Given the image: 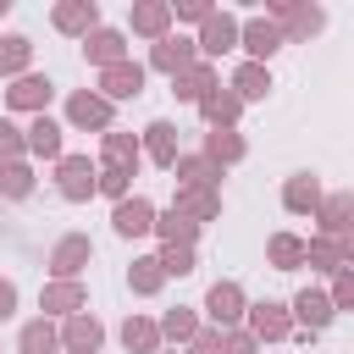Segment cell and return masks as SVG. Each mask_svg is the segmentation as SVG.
<instances>
[{
    "label": "cell",
    "instance_id": "40",
    "mask_svg": "<svg viewBox=\"0 0 354 354\" xmlns=\"http://www.w3.org/2000/svg\"><path fill=\"white\" fill-rule=\"evenodd\" d=\"M127 188H133V171H122V166H105L94 177V194H105V199H127Z\"/></svg>",
    "mask_w": 354,
    "mask_h": 354
},
{
    "label": "cell",
    "instance_id": "10",
    "mask_svg": "<svg viewBox=\"0 0 354 354\" xmlns=\"http://www.w3.org/2000/svg\"><path fill=\"white\" fill-rule=\"evenodd\" d=\"M238 44L249 50V61H260V66H266V55H277L288 39H282V28H277V22L254 17V22H238Z\"/></svg>",
    "mask_w": 354,
    "mask_h": 354
},
{
    "label": "cell",
    "instance_id": "35",
    "mask_svg": "<svg viewBox=\"0 0 354 354\" xmlns=\"http://www.w3.org/2000/svg\"><path fill=\"white\" fill-rule=\"evenodd\" d=\"M55 348H61V337H55V326H50L44 315L17 332V354H55Z\"/></svg>",
    "mask_w": 354,
    "mask_h": 354
},
{
    "label": "cell",
    "instance_id": "28",
    "mask_svg": "<svg viewBox=\"0 0 354 354\" xmlns=\"http://www.w3.org/2000/svg\"><path fill=\"white\" fill-rule=\"evenodd\" d=\"M100 155H105V166H122V171H138V160H144L138 155V138L133 133H116V127L100 138Z\"/></svg>",
    "mask_w": 354,
    "mask_h": 354
},
{
    "label": "cell",
    "instance_id": "6",
    "mask_svg": "<svg viewBox=\"0 0 354 354\" xmlns=\"http://www.w3.org/2000/svg\"><path fill=\"white\" fill-rule=\"evenodd\" d=\"M138 94H144V66H138V61H116V66L100 72V100H105V105L138 100Z\"/></svg>",
    "mask_w": 354,
    "mask_h": 354
},
{
    "label": "cell",
    "instance_id": "20",
    "mask_svg": "<svg viewBox=\"0 0 354 354\" xmlns=\"http://www.w3.org/2000/svg\"><path fill=\"white\" fill-rule=\"evenodd\" d=\"M199 155H205L210 166H232V160H243V155H249V144H243V133H232V127H210Z\"/></svg>",
    "mask_w": 354,
    "mask_h": 354
},
{
    "label": "cell",
    "instance_id": "32",
    "mask_svg": "<svg viewBox=\"0 0 354 354\" xmlns=\"http://www.w3.org/2000/svg\"><path fill=\"white\" fill-rule=\"evenodd\" d=\"M127 288H133V293H144V299H149V293H160V288H166L160 260H155V254H138V260L127 266Z\"/></svg>",
    "mask_w": 354,
    "mask_h": 354
},
{
    "label": "cell",
    "instance_id": "13",
    "mask_svg": "<svg viewBox=\"0 0 354 354\" xmlns=\"http://www.w3.org/2000/svg\"><path fill=\"white\" fill-rule=\"evenodd\" d=\"M39 310H44V315H83V310H88V288H83V282H44Z\"/></svg>",
    "mask_w": 354,
    "mask_h": 354
},
{
    "label": "cell",
    "instance_id": "44",
    "mask_svg": "<svg viewBox=\"0 0 354 354\" xmlns=\"http://www.w3.org/2000/svg\"><path fill=\"white\" fill-rule=\"evenodd\" d=\"M171 17H188V22H205V17H210V6H205V0H183V6L171 11Z\"/></svg>",
    "mask_w": 354,
    "mask_h": 354
},
{
    "label": "cell",
    "instance_id": "1",
    "mask_svg": "<svg viewBox=\"0 0 354 354\" xmlns=\"http://www.w3.org/2000/svg\"><path fill=\"white\" fill-rule=\"evenodd\" d=\"M243 310H249V299H243V288H238L232 277L210 282V293H205V315H210L216 332H232V326L243 321Z\"/></svg>",
    "mask_w": 354,
    "mask_h": 354
},
{
    "label": "cell",
    "instance_id": "7",
    "mask_svg": "<svg viewBox=\"0 0 354 354\" xmlns=\"http://www.w3.org/2000/svg\"><path fill=\"white\" fill-rule=\"evenodd\" d=\"M232 44H238V17H227V11H210V17H205V33L194 39L199 61H216V55H227Z\"/></svg>",
    "mask_w": 354,
    "mask_h": 354
},
{
    "label": "cell",
    "instance_id": "15",
    "mask_svg": "<svg viewBox=\"0 0 354 354\" xmlns=\"http://www.w3.org/2000/svg\"><path fill=\"white\" fill-rule=\"evenodd\" d=\"M348 216H354V194H332L315 205V221H321V238L332 243H348Z\"/></svg>",
    "mask_w": 354,
    "mask_h": 354
},
{
    "label": "cell",
    "instance_id": "12",
    "mask_svg": "<svg viewBox=\"0 0 354 354\" xmlns=\"http://www.w3.org/2000/svg\"><path fill=\"white\" fill-rule=\"evenodd\" d=\"M194 61H199L194 39H177V33L155 39V50H149V66H155V72H166V77H177V72H183V66H194Z\"/></svg>",
    "mask_w": 354,
    "mask_h": 354
},
{
    "label": "cell",
    "instance_id": "26",
    "mask_svg": "<svg viewBox=\"0 0 354 354\" xmlns=\"http://www.w3.org/2000/svg\"><path fill=\"white\" fill-rule=\"evenodd\" d=\"M171 171H177V188H216L221 183V166H210L205 155H177Z\"/></svg>",
    "mask_w": 354,
    "mask_h": 354
},
{
    "label": "cell",
    "instance_id": "46",
    "mask_svg": "<svg viewBox=\"0 0 354 354\" xmlns=\"http://www.w3.org/2000/svg\"><path fill=\"white\" fill-rule=\"evenodd\" d=\"M11 310H17V282H11V277H0V321H6Z\"/></svg>",
    "mask_w": 354,
    "mask_h": 354
},
{
    "label": "cell",
    "instance_id": "9",
    "mask_svg": "<svg viewBox=\"0 0 354 354\" xmlns=\"http://www.w3.org/2000/svg\"><path fill=\"white\" fill-rule=\"evenodd\" d=\"M111 227H116V238H144V232L155 227V205H149L144 194H127V199H116Z\"/></svg>",
    "mask_w": 354,
    "mask_h": 354
},
{
    "label": "cell",
    "instance_id": "21",
    "mask_svg": "<svg viewBox=\"0 0 354 354\" xmlns=\"http://www.w3.org/2000/svg\"><path fill=\"white\" fill-rule=\"evenodd\" d=\"M171 210H183L188 221H199V227H205V221H216V216H221V194H216V188H177Z\"/></svg>",
    "mask_w": 354,
    "mask_h": 354
},
{
    "label": "cell",
    "instance_id": "37",
    "mask_svg": "<svg viewBox=\"0 0 354 354\" xmlns=\"http://www.w3.org/2000/svg\"><path fill=\"white\" fill-rule=\"evenodd\" d=\"M266 260H271L277 271H293V266H304V238H293V232H277V238L266 243Z\"/></svg>",
    "mask_w": 354,
    "mask_h": 354
},
{
    "label": "cell",
    "instance_id": "30",
    "mask_svg": "<svg viewBox=\"0 0 354 354\" xmlns=\"http://www.w3.org/2000/svg\"><path fill=\"white\" fill-rule=\"evenodd\" d=\"M166 28H171V6H160V0L133 6V33H144V39H166Z\"/></svg>",
    "mask_w": 354,
    "mask_h": 354
},
{
    "label": "cell",
    "instance_id": "3",
    "mask_svg": "<svg viewBox=\"0 0 354 354\" xmlns=\"http://www.w3.org/2000/svg\"><path fill=\"white\" fill-rule=\"evenodd\" d=\"M249 315V337L254 343H282V337H293V315H288V304H277V299H260V304H249L243 310Z\"/></svg>",
    "mask_w": 354,
    "mask_h": 354
},
{
    "label": "cell",
    "instance_id": "23",
    "mask_svg": "<svg viewBox=\"0 0 354 354\" xmlns=\"http://www.w3.org/2000/svg\"><path fill=\"white\" fill-rule=\"evenodd\" d=\"M210 88H216V72H210V61H194V66H183V72L171 77V94H177V100H188V105H199Z\"/></svg>",
    "mask_w": 354,
    "mask_h": 354
},
{
    "label": "cell",
    "instance_id": "47",
    "mask_svg": "<svg viewBox=\"0 0 354 354\" xmlns=\"http://www.w3.org/2000/svg\"><path fill=\"white\" fill-rule=\"evenodd\" d=\"M6 11H11V0H0V17H6Z\"/></svg>",
    "mask_w": 354,
    "mask_h": 354
},
{
    "label": "cell",
    "instance_id": "25",
    "mask_svg": "<svg viewBox=\"0 0 354 354\" xmlns=\"http://www.w3.org/2000/svg\"><path fill=\"white\" fill-rule=\"evenodd\" d=\"M199 116H205L210 127H232V122L243 116V105H238V94H232V88H221V83H216V88L199 100Z\"/></svg>",
    "mask_w": 354,
    "mask_h": 354
},
{
    "label": "cell",
    "instance_id": "14",
    "mask_svg": "<svg viewBox=\"0 0 354 354\" xmlns=\"http://www.w3.org/2000/svg\"><path fill=\"white\" fill-rule=\"evenodd\" d=\"M66 122H72V127H88V133H111V105L83 88V94L66 100Z\"/></svg>",
    "mask_w": 354,
    "mask_h": 354
},
{
    "label": "cell",
    "instance_id": "36",
    "mask_svg": "<svg viewBox=\"0 0 354 354\" xmlns=\"http://www.w3.org/2000/svg\"><path fill=\"white\" fill-rule=\"evenodd\" d=\"M28 61H33V39L6 33V39H0V77H22V72H28Z\"/></svg>",
    "mask_w": 354,
    "mask_h": 354
},
{
    "label": "cell",
    "instance_id": "29",
    "mask_svg": "<svg viewBox=\"0 0 354 354\" xmlns=\"http://www.w3.org/2000/svg\"><path fill=\"white\" fill-rule=\"evenodd\" d=\"M304 260H310L315 271H343V266L354 260V249H348V243H332V238H310V243H304Z\"/></svg>",
    "mask_w": 354,
    "mask_h": 354
},
{
    "label": "cell",
    "instance_id": "5",
    "mask_svg": "<svg viewBox=\"0 0 354 354\" xmlns=\"http://www.w3.org/2000/svg\"><path fill=\"white\" fill-rule=\"evenodd\" d=\"M288 315H293V332H326L337 310H332V299L321 288H299L293 304H288Z\"/></svg>",
    "mask_w": 354,
    "mask_h": 354
},
{
    "label": "cell",
    "instance_id": "34",
    "mask_svg": "<svg viewBox=\"0 0 354 354\" xmlns=\"http://www.w3.org/2000/svg\"><path fill=\"white\" fill-rule=\"evenodd\" d=\"M122 343H127V354H155L160 348V326L144 321V315H127L122 321Z\"/></svg>",
    "mask_w": 354,
    "mask_h": 354
},
{
    "label": "cell",
    "instance_id": "39",
    "mask_svg": "<svg viewBox=\"0 0 354 354\" xmlns=\"http://www.w3.org/2000/svg\"><path fill=\"white\" fill-rule=\"evenodd\" d=\"M155 260H160L166 277H188V271H194V249H188V243H160Z\"/></svg>",
    "mask_w": 354,
    "mask_h": 354
},
{
    "label": "cell",
    "instance_id": "18",
    "mask_svg": "<svg viewBox=\"0 0 354 354\" xmlns=\"http://www.w3.org/2000/svg\"><path fill=\"white\" fill-rule=\"evenodd\" d=\"M22 149H28V155H39V160H61V122L33 116V122H28V133H22Z\"/></svg>",
    "mask_w": 354,
    "mask_h": 354
},
{
    "label": "cell",
    "instance_id": "31",
    "mask_svg": "<svg viewBox=\"0 0 354 354\" xmlns=\"http://www.w3.org/2000/svg\"><path fill=\"white\" fill-rule=\"evenodd\" d=\"M160 243H188L194 249V238H199V221H188L183 210H166V216H155V227H149Z\"/></svg>",
    "mask_w": 354,
    "mask_h": 354
},
{
    "label": "cell",
    "instance_id": "16",
    "mask_svg": "<svg viewBox=\"0 0 354 354\" xmlns=\"http://www.w3.org/2000/svg\"><path fill=\"white\" fill-rule=\"evenodd\" d=\"M271 11L282 17V22H277V28H282V39H310V33H321V22H326V17H321V6H282V0H277Z\"/></svg>",
    "mask_w": 354,
    "mask_h": 354
},
{
    "label": "cell",
    "instance_id": "22",
    "mask_svg": "<svg viewBox=\"0 0 354 354\" xmlns=\"http://www.w3.org/2000/svg\"><path fill=\"white\" fill-rule=\"evenodd\" d=\"M50 22H55L61 33H83V39H88V33L100 28V6H94V0H66V6H55Z\"/></svg>",
    "mask_w": 354,
    "mask_h": 354
},
{
    "label": "cell",
    "instance_id": "43",
    "mask_svg": "<svg viewBox=\"0 0 354 354\" xmlns=\"http://www.w3.org/2000/svg\"><path fill=\"white\" fill-rule=\"evenodd\" d=\"M216 354H260V343H254L243 326H232V332H221V337H216Z\"/></svg>",
    "mask_w": 354,
    "mask_h": 354
},
{
    "label": "cell",
    "instance_id": "42",
    "mask_svg": "<svg viewBox=\"0 0 354 354\" xmlns=\"http://www.w3.org/2000/svg\"><path fill=\"white\" fill-rule=\"evenodd\" d=\"M332 310H354V271L343 266V271H332Z\"/></svg>",
    "mask_w": 354,
    "mask_h": 354
},
{
    "label": "cell",
    "instance_id": "41",
    "mask_svg": "<svg viewBox=\"0 0 354 354\" xmlns=\"http://www.w3.org/2000/svg\"><path fill=\"white\" fill-rule=\"evenodd\" d=\"M22 155H28V149H22V127L0 116V166H11V160H22Z\"/></svg>",
    "mask_w": 354,
    "mask_h": 354
},
{
    "label": "cell",
    "instance_id": "17",
    "mask_svg": "<svg viewBox=\"0 0 354 354\" xmlns=\"http://www.w3.org/2000/svg\"><path fill=\"white\" fill-rule=\"evenodd\" d=\"M83 55L105 72V66H116V61H127V39L116 33V28H94L88 39H83Z\"/></svg>",
    "mask_w": 354,
    "mask_h": 354
},
{
    "label": "cell",
    "instance_id": "2",
    "mask_svg": "<svg viewBox=\"0 0 354 354\" xmlns=\"http://www.w3.org/2000/svg\"><path fill=\"white\" fill-rule=\"evenodd\" d=\"M94 177H100V166H94L88 155H61V160H55V188H61V199H72V205L94 199Z\"/></svg>",
    "mask_w": 354,
    "mask_h": 354
},
{
    "label": "cell",
    "instance_id": "33",
    "mask_svg": "<svg viewBox=\"0 0 354 354\" xmlns=\"http://www.w3.org/2000/svg\"><path fill=\"white\" fill-rule=\"evenodd\" d=\"M155 326H160V337H171V343H194V337L205 332V326H199V315H194L188 304H177V310H166V315H160Z\"/></svg>",
    "mask_w": 354,
    "mask_h": 354
},
{
    "label": "cell",
    "instance_id": "45",
    "mask_svg": "<svg viewBox=\"0 0 354 354\" xmlns=\"http://www.w3.org/2000/svg\"><path fill=\"white\" fill-rule=\"evenodd\" d=\"M216 337H221V332L210 326V332H199V337H194V343H188L183 354H216Z\"/></svg>",
    "mask_w": 354,
    "mask_h": 354
},
{
    "label": "cell",
    "instance_id": "24",
    "mask_svg": "<svg viewBox=\"0 0 354 354\" xmlns=\"http://www.w3.org/2000/svg\"><path fill=\"white\" fill-rule=\"evenodd\" d=\"M326 194H321V183L310 177V171H299V177H288L282 183V205L293 210V216H315V205H321Z\"/></svg>",
    "mask_w": 354,
    "mask_h": 354
},
{
    "label": "cell",
    "instance_id": "19",
    "mask_svg": "<svg viewBox=\"0 0 354 354\" xmlns=\"http://www.w3.org/2000/svg\"><path fill=\"white\" fill-rule=\"evenodd\" d=\"M138 155H149L155 166H166V171H171V160L183 155V149H177V127H171V122H149V127H144Z\"/></svg>",
    "mask_w": 354,
    "mask_h": 354
},
{
    "label": "cell",
    "instance_id": "11",
    "mask_svg": "<svg viewBox=\"0 0 354 354\" xmlns=\"http://www.w3.org/2000/svg\"><path fill=\"white\" fill-rule=\"evenodd\" d=\"M55 337H61V348H72V354H100L105 326L83 310V315H66V326H55Z\"/></svg>",
    "mask_w": 354,
    "mask_h": 354
},
{
    "label": "cell",
    "instance_id": "27",
    "mask_svg": "<svg viewBox=\"0 0 354 354\" xmlns=\"http://www.w3.org/2000/svg\"><path fill=\"white\" fill-rule=\"evenodd\" d=\"M232 94H238V105H249V100H266V94H271V72H266L260 61H243V66L232 72Z\"/></svg>",
    "mask_w": 354,
    "mask_h": 354
},
{
    "label": "cell",
    "instance_id": "38",
    "mask_svg": "<svg viewBox=\"0 0 354 354\" xmlns=\"http://www.w3.org/2000/svg\"><path fill=\"white\" fill-rule=\"evenodd\" d=\"M0 194H6V199H28V194H33V166H28V160L0 166Z\"/></svg>",
    "mask_w": 354,
    "mask_h": 354
},
{
    "label": "cell",
    "instance_id": "4",
    "mask_svg": "<svg viewBox=\"0 0 354 354\" xmlns=\"http://www.w3.org/2000/svg\"><path fill=\"white\" fill-rule=\"evenodd\" d=\"M94 260V243H88V232H66V238H55V249H50V271H55V282H77V271Z\"/></svg>",
    "mask_w": 354,
    "mask_h": 354
},
{
    "label": "cell",
    "instance_id": "8",
    "mask_svg": "<svg viewBox=\"0 0 354 354\" xmlns=\"http://www.w3.org/2000/svg\"><path fill=\"white\" fill-rule=\"evenodd\" d=\"M50 94H55V83H50V77L22 72V77H11V88H6V105H11V111H33V116H44Z\"/></svg>",
    "mask_w": 354,
    "mask_h": 354
}]
</instances>
